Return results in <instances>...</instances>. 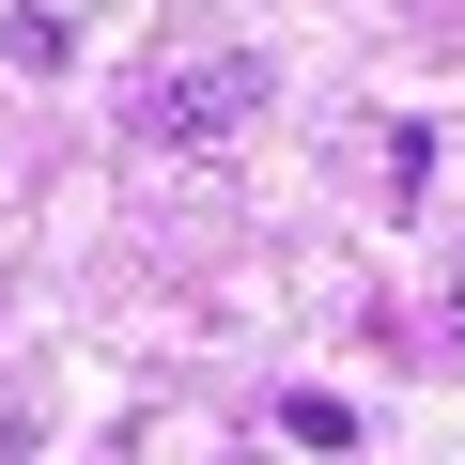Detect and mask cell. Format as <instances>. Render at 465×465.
Returning <instances> with one entry per match:
<instances>
[{"mask_svg":"<svg viewBox=\"0 0 465 465\" xmlns=\"http://www.w3.org/2000/svg\"><path fill=\"white\" fill-rule=\"evenodd\" d=\"M434 341H465V249H450V295H434Z\"/></svg>","mask_w":465,"mask_h":465,"instance_id":"3","label":"cell"},{"mask_svg":"<svg viewBox=\"0 0 465 465\" xmlns=\"http://www.w3.org/2000/svg\"><path fill=\"white\" fill-rule=\"evenodd\" d=\"M280 434H295V450H357V403H341V388H280Z\"/></svg>","mask_w":465,"mask_h":465,"instance_id":"2","label":"cell"},{"mask_svg":"<svg viewBox=\"0 0 465 465\" xmlns=\"http://www.w3.org/2000/svg\"><path fill=\"white\" fill-rule=\"evenodd\" d=\"M249 124H264V63L249 47H202L155 94H124V140H155V155H217V140H249Z\"/></svg>","mask_w":465,"mask_h":465,"instance_id":"1","label":"cell"}]
</instances>
